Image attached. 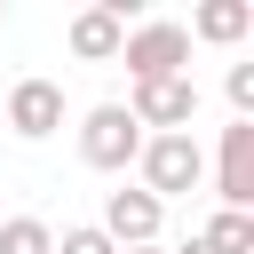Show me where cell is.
Here are the masks:
<instances>
[{
	"instance_id": "obj_1",
	"label": "cell",
	"mask_w": 254,
	"mask_h": 254,
	"mask_svg": "<svg viewBox=\"0 0 254 254\" xmlns=\"http://www.w3.org/2000/svg\"><path fill=\"white\" fill-rule=\"evenodd\" d=\"M135 167H143V190H151L159 206L206 183V151H198V135H143Z\"/></svg>"
},
{
	"instance_id": "obj_2",
	"label": "cell",
	"mask_w": 254,
	"mask_h": 254,
	"mask_svg": "<svg viewBox=\"0 0 254 254\" xmlns=\"http://www.w3.org/2000/svg\"><path fill=\"white\" fill-rule=\"evenodd\" d=\"M119 64H127L135 87L183 79V64H190V32H183V24H135V32L119 40Z\"/></svg>"
},
{
	"instance_id": "obj_3",
	"label": "cell",
	"mask_w": 254,
	"mask_h": 254,
	"mask_svg": "<svg viewBox=\"0 0 254 254\" xmlns=\"http://www.w3.org/2000/svg\"><path fill=\"white\" fill-rule=\"evenodd\" d=\"M135 151H143V127L127 119V103H95V111L79 119V159H87L95 175H127Z\"/></svg>"
},
{
	"instance_id": "obj_4",
	"label": "cell",
	"mask_w": 254,
	"mask_h": 254,
	"mask_svg": "<svg viewBox=\"0 0 254 254\" xmlns=\"http://www.w3.org/2000/svg\"><path fill=\"white\" fill-rule=\"evenodd\" d=\"M127 119L151 127V135H190V119H198L190 71H183V79H159V87H135V95H127Z\"/></svg>"
},
{
	"instance_id": "obj_5",
	"label": "cell",
	"mask_w": 254,
	"mask_h": 254,
	"mask_svg": "<svg viewBox=\"0 0 254 254\" xmlns=\"http://www.w3.org/2000/svg\"><path fill=\"white\" fill-rule=\"evenodd\" d=\"M119 254L127 246H159V230H167V206L151 198V190H103V222H95Z\"/></svg>"
},
{
	"instance_id": "obj_6",
	"label": "cell",
	"mask_w": 254,
	"mask_h": 254,
	"mask_svg": "<svg viewBox=\"0 0 254 254\" xmlns=\"http://www.w3.org/2000/svg\"><path fill=\"white\" fill-rule=\"evenodd\" d=\"M214 198L254 214V119H230L222 127V151H214Z\"/></svg>"
},
{
	"instance_id": "obj_7",
	"label": "cell",
	"mask_w": 254,
	"mask_h": 254,
	"mask_svg": "<svg viewBox=\"0 0 254 254\" xmlns=\"http://www.w3.org/2000/svg\"><path fill=\"white\" fill-rule=\"evenodd\" d=\"M64 40H71V56H79V64H119V40H127V0H95V8H79Z\"/></svg>"
},
{
	"instance_id": "obj_8",
	"label": "cell",
	"mask_w": 254,
	"mask_h": 254,
	"mask_svg": "<svg viewBox=\"0 0 254 254\" xmlns=\"http://www.w3.org/2000/svg\"><path fill=\"white\" fill-rule=\"evenodd\" d=\"M8 127H16L24 143H48V135L64 127V87H56V79H16V87H8Z\"/></svg>"
},
{
	"instance_id": "obj_9",
	"label": "cell",
	"mask_w": 254,
	"mask_h": 254,
	"mask_svg": "<svg viewBox=\"0 0 254 254\" xmlns=\"http://www.w3.org/2000/svg\"><path fill=\"white\" fill-rule=\"evenodd\" d=\"M183 32H190V40H214V48H230V40H246V32H254V8H246V0H206V8H198Z\"/></svg>"
},
{
	"instance_id": "obj_10",
	"label": "cell",
	"mask_w": 254,
	"mask_h": 254,
	"mask_svg": "<svg viewBox=\"0 0 254 254\" xmlns=\"http://www.w3.org/2000/svg\"><path fill=\"white\" fill-rule=\"evenodd\" d=\"M198 238H206L214 254H254V214H238V206H214Z\"/></svg>"
},
{
	"instance_id": "obj_11",
	"label": "cell",
	"mask_w": 254,
	"mask_h": 254,
	"mask_svg": "<svg viewBox=\"0 0 254 254\" xmlns=\"http://www.w3.org/2000/svg\"><path fill=\"white\" fill-rule=\"evenodd\" d=\"M0 254H56V230L40 214H8L0 222Z\"/></svg>"
},
{
	"instance_id": "obj_12",
	"label": "cell",
	"mask_w": 254,
	"mask_h": 254,
	"mask_svg": "<svg viewBox=\"0 0 254 254\" xmlns=\"http://www.w3.org/2000/svg\"><path fill=\"white\" fill-rule=\"evenodd\" d=\"M56 254H119V246H111V238H103L95 222H71V230L56 238Z\"/></svg>"
},
{
	"instance_id": "obj_13",
	"label": "cell",
	"mask_w": 254,
	"mask_h": 254,
	"mask_svg": "<svg viewBox=\"0 0 254 254\" xmlns=\"http://www.w3.org/2000/svg\"><path fill=\"white\" fill-rule=\"evenodd\" d=\"M222 95H230V111H238V119H254V64H230Z\"/></svg>"
},
{
	"instance_id": "obj_14",
	"label": "cell",
	"mask_w": 254,
	"mask_h": 254,
	"mask_svg": "<svg viewBox=\"0 0 254 254\" xmlns=\"http://www.w3.org/2000/svg\"><path fill=\"white\" fill-rule=\"evenodd\" d=\"M175 254H214V246H206V238H183V246H175Z\"/></svg>"
},
{
	"instance_id": "obj_15",
	"label": "cell",
	"mask_w": 254,
	"mask_h": 254,
	"mask_svg": "<svg viewBox=\"0 0 254 254\" xmlns=\"http://www.w3.org/2000/svg\"><path fill=\"white\" fill-rule=\"evenodd\" d=\"M127 254H167V246H127Z\"/></svg>"
},
{
	"instance_id": "obj_16",
	"label": "cell",
	"mask_w": 254,
	"mask_h": 254,
	"mask_svg": "<svg viewBox=\"0 0 254 254\" xmlns=\"http://www.w3.org/2000/svg\"><path fill=\"white\" fill-rule=\"evenodd\" d=\"M0 24H8V0H0Z\"/></svg>"
}]
</instances>
